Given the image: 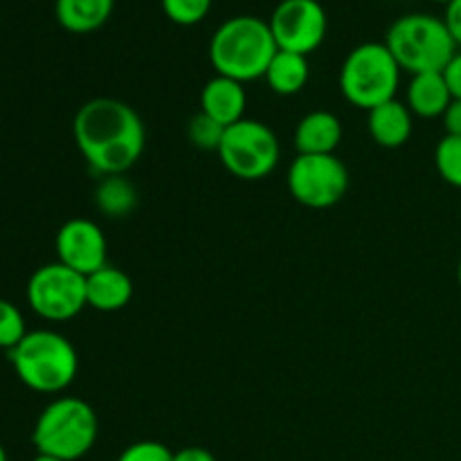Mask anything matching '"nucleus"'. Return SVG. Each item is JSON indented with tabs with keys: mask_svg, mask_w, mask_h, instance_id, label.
Instances as JSON below:
<instances>
[{
	"mask_svg": "<svg viewBox=\"0 0 461 461\" xmlns=\"http://www.w3.org/2000/svg\"><path fill=\"white\" fill-rule=\"evenodd\" d=\"M81 156L102 176H122L140 160L147 144L142 117L113 97L86 102L72 122Z\"/></svg>",
	"mask_w": 461,
	"mask_h": 461,
	"instance_id": "nucleus-1",
	"label": "nucleus"
},
{
	"mask_svg": "<svg viewBox=\"0 0 461 461\" xmlns=\"http://www.w3.org/2000/svg\"><path fill=\"white\" fill-rule=\"evenodd\" d=\"M275 54L277 43L268 21L257 16L228 18L210 41V61L216 75L241 84L266 77Z\"/></svg>",
	"mask_w": 461,
	"mask_h": 461,
	"instance_id": "nucleus-2",
	"label": "nucleus"
},
{
	"mask_svg": "<svg viewBox=\"0 0 461 461\" xmlns=\"http://www.w3.org/2000/svg\"><path fill=\"white\" fill-rule=\"evenodd\" d=\"M18 381L41 394H59L72 385L79 372V356L66 336L50 329L27 331L9 351Z\"/></svg>",
	"mask_w": 461,
	"mask_h": 461,
	"instance_id": "nucleus-3",
	"label": "nucleus"
},
{
	"mask_svg": "<svg viewBox=\"0 0 461 461\" xmlns=\"http://www.w3.org/2000/svg\"><path fill=\"white\" fill-rule=\"evenodd\" d=\"M97 432L99 421L93 405L77 396H59L39 414L32 441L39 455L77 461L90 453Z\"/></svg>",
	"mask_w": 461,
	"mask_h": 461,
	"instance_id": "nucleus-4",
	"label": "nucleus"
},
{
	"mask_svg": "<svg viewBox=\"0 0 461 461\" xmlns=\"http://www.w3.org/2000/svg\"><path fill=\"white\" fill-rule=\"evenodd\" d=\"M385 45L410 75L423 72H444L450 59L457 54V43L450 36L444 18L430 14H408L392 23L387 30Z\"/></svg>",
	"mask_w": 461,
	"mask_h": 461,
	"instance_id": "nucleus-5",
	"label": "nucleus"
},
{
	"mask_svg": "<svg viewBox=\"0 0 461 461\" xmlns=\"http://www.w3.org/2000/svg\"><path fill=\"white\" fill-rule=\"evenodd\" d=\"M401 66L385 43H360L340 68V90L347 102L363 111L396 99Z\"/></svg>",
	"mask_w": 461,
	"mask_h": 461,
	"instance_id": "nucleus-6",
	"label": "nucleus"
},
{
	"mask_svg": "<svg viewBox=\"0 0 461 461\" xmlns=\"http://www.w3.org/2000/svg\"><path fill=\"white\" fill-rule=\"evenodd\" d=\"M216 153L234 178L261 180L279 165V140L268 124L243 117L225 129Z\"/></svg>",
	"mask_w": 461,
	"mask_h": 461,
	"instance_id": "nucleus-7",
	"label": "nucleus"
},
{
	"mask_svg": "<svg viewBox=\"0 0 461 461\" xmlns=\"http://www.w3.org/2000/svg\"><path fill=\"white\" fill-rule=\"evenodd\" d=\"M27 304L39 318L50 322H68L88 306L86 277L63 266L61 261L41 266L27 282Z\"/></svg>",
	"mask_w": 461,
	"mask_h": 461,
	"instance_id": "nucleus-8",
	"label": "nucleus"
},
{
	"mask_svg": "<svg viewBox=\"0 0 461 461\" xmlns=\"http://www.w3.org/2000/svg\"><path fill=\"white\" fill-rule=\"evenodd\" d=\"M288 189L300 205L327 210L340 203L349 189V171L336 156H302L297 153L288 169Z\"/></svg>",
	"mask_w": 461,
	"mask_h": 461,
	"instance_id": "nucleus-9",
	"label": "nucleus"
},
{
	"mask_svg": "<svg viewBox=\"0 0 461 461\" xmlns=\"http://www.w3.org/2000/svg\"><path fill=\"white\" fill-rule=\"evenodd\" d=\"M268 25L277 50L309 57L324 43L329 21L318 0H282Z\"/></svg>",
	"mask_w": 461,
	"mask_h": 461,
	"instance_id": "nucleus-10",
	"label": "nucleus"
},
{
	"mask_svg": "<svg viewBox=\"0 0 461 461\" xmlns=\"http://www.w3.org/2000/svg\"><path fill=\"white\" fill-rule=\"evenodd\" d=\"M57 257L63 266L88 277L104 268L108 259V241L95 221L70 219L57 232Z\"/></svg>",
	"mask_w": 461,
	"mask_h": 461,
	"instance_id": "nucleus-11",
	"label": "nucleus"
},
{
	"mask_svg": "<svg viewBox=\"0 0 461 461\" xmlns=\"http://www.w3.org/2000/svg\"><path fill=\"white\" fill-rule=\"evenodd\" d=\"M248 95L241 81H234L230 77L216 75L214 79L203 86L201 93V113L219 122L221 126H232L243 120L246 113Z\"/></svg>",
	"mask_w": 461,
	"mask_h": 461,
	"instance_id": "nucleus-12",
	"label": "nucleus"
},
{
	"mask_svg": "<svg viewBox=\"0 0 461 461\" xmlns=\"http://www.w3.org/2000/svg\"><path fill=\"white\" fill-rule=\"evenodd\" d=\"M133 297V282L124 270L104 266L86 277V302L99 313H115L129 306Z\"/></svg>",
	"mask_w": 461,
	"mask_h": 461,
	"instance_id": "nucleus-13",
	"label": "nucleus"
},
{
	"mask_svg": "<svg viewBox=\"0 0 461 461\" xmlns=\"http://www.w3.org/2000/svg\"><path fill=\"white\" fill-rule=\"evenodd\" d=\"M342 142V124L331 111H313L295 126V149L302 156H329Z\"/></svg>",
	"mask_w": 461,
	"mask_h": 461,
	"instance_id": "nucleus-14",
	"label": "nucleus"
},
{
	"mask_svg": "<svg viewBox=\"0 0 461 461\" xmlns=\"http://www.w3.org/2000/svg\"><path fill=\"white\" fill-rule=\"evenodd\" d=\"M367 129L378 147L399 149L412 138L414 115L408 104L392 99L367 113Z\"/></svg>",
	"mask_w": 461,
	"mask_h": 461,
	"instance_id": "nucleus-15",
	"label": "nucleus"
},
{
	"mask_svg": "<svg viewBox=\"0 0 461 461\" xmlns=\"http://www.w3.org/2000/svg\"><path fill=\"white\" fill-rule=\"evenodd\" d=\"M453 102L448 84H446L444 72H423V75H412L408 86V97L405 104L412 111V115L426 117H444L446 108Z\"/></svg>",
	"mask_w": 461,
	"mask_h": 461,
	"instance_id": "nucleus-16",
	"label": "nucleus"
},
{
	"mask_svg": "<svg viewBox=\"0 0 461 461\" xmlns=\"http://www.w3.org/2000/svg\"><path fill=\"white\" fill-rule=\"evenodd\" d=\"M115 0H57L54 14L63 30L72 34H90L111 18Z\"/></svg>",
	"mask_w": 461,
	"mask_h": 461,
	"instance_id": "nucleus-17",
	"label": "nucleus"
},
{
	"mask_svg": "<svg viewBox=\"0 0 461 461\" xmlns=\"http://www.w3.org/2000/svg\"><path fill=\"white\" fill-rule=\"evenodd\" d=\"M309 59L304 54L295 52H284L277 50V54L270 61L268 70H266L264 79L268 81L270 90L284 97H291V95L302 93L309 84Z\"/></svg>",
	"mask_w": 461,
	"mask_h": 461,
	"instance_id": "nucleus-18",
	"label": "nucleus"
},
{
	"mask_svg": "<svg viewBox=\"0 0 461 461\" xmlns=\"http://www.w3.org/2000/svg\"><path fill=\"white\" fill-rule=\"evenodd\" d=\"M95 203L108 219H124L138 205V192H135L133 183L124 178V174L104 176L95 192Z\"/></svg>",
	"mask_w": 461,
	"mask_h": 461,
	"instance_id": "nucleus-19",
	"label": "nucleus"
},
{
	"mask_svg": "<svg viewBox=\"0 0 461 461\" xmlns=\"http://www.w3.org/2000/svg\"><path fill=\"white\" fill-rule=\"evenodd\" d=\"M435 165L441 178L461 189V138L444 135L435 149Z\"/></svg>",
	"mask_w": 461,
	"mask_h": 461,
	"instance_id": "nucleus-20",
	"label": "nucleus"
},
{
	"mask_svg": "<svg viewBox=\"0 0 461 461\" xmlns=\"http://www.w3.org/2000/svg\"><path fill=\"white\" fill-rule=\"evenodd\" d=\"M225 126L207 117L205 113H198L187 124V140L201 151H219L221 140H223Z\"/></svg>",
	"mask_w": 461,
	"mask_h": 461,
	"instance_id": "nucleus-21",
	"label": "nucleus"
},
{
	"mask_svg": "<svg viewBox=\"0 0 461 461\" xmlns=\"http://www.w3.org/2000/svg\"><path fill=\"white\" fill-rule=\"evenodd\" d=\"M162 12L176 25H196L210 14L212 0H160Z\"/></svg>",
	"mask_w": 461,
	"mask_h": 461,
	"instance_id": "nucleus-22",
	"label": "nucleus"
},
{
	"mask_svg": "<svg viewBox=\"0 0 461 461\" xmlns=\"http://www.w3.org/2000/svg\"><path fill=\"white\" fill-rule=\"evenodd\" d=\"M27 336L25 318L21 309L7 300H0V349L12 351Z\"/></svg>",
	"mask_w": 461,
	"mask_h": 461,
	"instance_id": "nucleus-23",
	"label": "nucleus"
},
{
	"mask_svg": "<svg viewBox=\"0 0 461 461\" xmlns=\"http://www.w3.org/2000/svg\"><path fill=\"white\" fill-rule=\"evenodd\" d=\"M117 461H174V453L160 441H135L122 450Z\"/></svg>",
	"mask_w": 461,
	"mask_h": 461,
	"instance_id": "nucleus-24",
	"label": "nucleus"
},
{
	"mask_svg": "<svg viewBox=\"0 0 461 461\" xmlns=\"http://www.w3.org/2000/svg\"><path fill=\"white\" fill-rule=\"evenodd\" d=\"M444 23L448 27L450 36L455 39V43H457V48H461V0H453L450 5H446Z\"/></svg>",
	"mask_w": 461,
	"mask_h": 461,
	"instance_id": "nucleus-25",
	"label": "nucleus"
},
{
	"mask_svg": "<svg viewBox=\"0 0 461 461\" xmlns=\"http://www.w3.org/2000/svg\"><path fill=\"white\" fill-rule=\"evenodd\" d=\"M444 77L450 93H453V99H461V52H457L450 59V63L444 70Z\"/></svg>",
	"mask_w": 461,
	"mask_h": 461,
	"instance_id": "nucleus-26",
	"label": "nucleus"
},
{
	"mask_svg": "<svg viewBox=\"0 0 461 461\" xmlns=\"http://www.w3.org/2000/svg\"><path fill=\"white\" fill-rule=\"evenodd\" d=\"M441 120H444L446 135L461 138V99H453V102H450V106L446 108V113Z\"/></svg>",
	"mask_w": 461,
	"mask_h": 461,
	"instance_id": "nucleus-27",
	"label": "nucleus"
},
{
	"mask_svg": "<svg viewBox=\"0 0 461 461\" xmlns=\"http://www.w3.org/2000/svg\"><path fill=\"white\" fill-rule=\"evenodd\" d=\"M174 461H216L214 455L201 446H189V448L174 453Z\"/></svg>",
	"mask_w": 461,
	"mask_h": 461,
	"instance_id": "nucleus-28",
	"label": "nucleus"
},
{
	"mask_svg": "<svg viewBox=\"0 0 461 461\" xmlns=\"http://www.w3.org/2000/svg\"><path fill=\"white\" fill-rule=\"evenodd\" d=\"M34 461H63V459H57V457H50V455H36Z\"/></svg>",
	"mask_w": 461,
	"mask_h": 461,
	"instance_id": "nucleus-29",
	"label": "nucleus"
},
{
	"mask_svg": "<svg viewBox=\"0 0 461 461\" xmlns=\"http://www.w3.org/2000/svg\"><path fill=\"white\" fill-rule=\"evenodd\" d=\"M0 461H7V453H5L3 444H0Z\"/></svg>",
	"mask_w": 461,
	"mask_h": 461,
	"instance_id": "nucleus-30",
	"label": "nucleus"
},
{
	"mask_svg": "<svg viewBox=\"0 0 461 461\" xmlns=\"http://www.w3.org/2000/svg\"><path fill=\"white\" fill-rule=\"evenodd\" d=\"M457 282H459V288H461V257H459V264H457Z\"/></svg>",
	"mask_w": 461,
	"mask_h": 461,
	"instance_id": "nucleus-31",
	"label": "nucleus"
},
{
	"mask_svg": "<svg viewBox=\"0 0 461 461\" xmlns=\"http://www.w3.org/2000/svg\"><path fill=\"white\" fill-rule=\"evenodd\" d=\"M435 3H444V5H450V3H453V0H435Z\"/></svg>",
	"mask_w": 461,
	"mask_h": 461,
	"instance_id": "nucleus-32",
	"label": "nucleus"
}]
</instances>
